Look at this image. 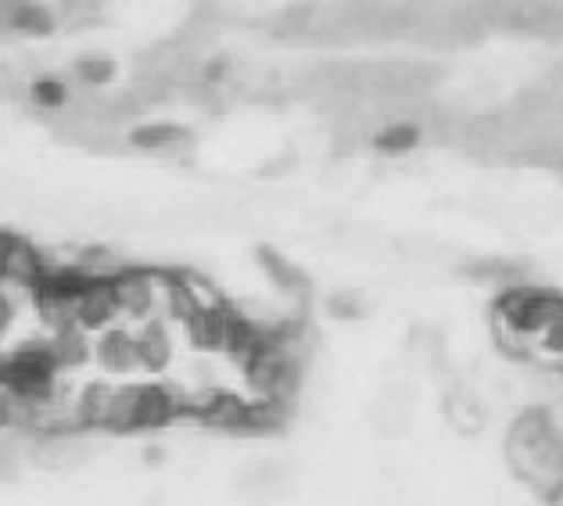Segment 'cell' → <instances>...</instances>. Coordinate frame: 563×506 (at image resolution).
<instances>
[{
  "label": "cell",
  "mask_w": 563,
  "mask_h": 506,
  "mask_svg": "<svg viewBox=\"0 0 563 506\" xmlns=\"http://www.w3.org/2000/svg\"><path fill=\"white\" fill-rule=\"evenodd\" d=\"M506 468L542 503L556 506L563 499V431L556 417L542 406L517 414L503 439Z\"/></svg>",
  "instance_id": "1"
},
{
  "label": "cell",
  "mask_w": 563,
  "mask_h": 506,
  "mask_svg": "<svg viewBox=\"0 0 563 506\" xmlns=\"http://www.w3.org/2000/svg\"><path fill=\"white\" fill-rule=\"evenodd\" d=\"M54 33H62L54 0H0L4 40H51Z\"/></svg>",
  "instance_id": "2"
},
{
  "label": "cell",
  "mask_w": 563,
  "mask_h": 506,
  "mask_svg": "<svg viewBox=\"0 0 563 506\" xmlns=\"http://www.w3.org/2000/svg\"><path fill=\"white\" fill-rule=\"evenodd\" d=\"M93 366L112 381H122L141 371V352H136V327L119 320L93 334Z\"/></svg>",
  "instance_id": "3"
},
{
  "label": "cell",
  "mask_w": 563,
  "mask_h": 506,
  "mask_svg": "<svg viewBox=\"0 0 563 506\" xmlns=\"http://www.w3.org/2000/svg\"><path fill=\"white\" fill-rule=\"evenodd\" d=\"M190 141H195L190 127L169 122V119H151L126 133V144L141 155H176V152H184V147H190Z\"/></svg>",
  "instance_id": "4"
},
{
  "label": "cell",
  "mask_w": 563,
  "mask_h": 506,
  "mask_svg": "<svg viewBox=\"0 0 563 506\" xmlns=\"http://www.w3.org/2000/svg\"><path fill=\"white\" fill-rule=\"evenodd\" d=\"M136 352H141V371L144 374H162L169 371L173 363V334H169V323L155 317V320H144L136 323Z\"/></svg>",
  "instance_id": "5"
},
{
  "label": "cell",
  "mask_w": 563,
  "mask_h": 506,
  "mask_svg": "<svg viewBox=\"0 0 563 506\" xmlns=\"http://www.w3.org/2000/svg\"><path fill=\"white\" fill-rule=\"evenodd\" d=\"M22 98L30 101L36 112L58 116V112H65L68 105H73V79H65L58 73H40V76L30 79V84H25Z\"/></svg>",
  "instance_id": "6"
},
{
  "label": "cell",
  "mask_w": 563,
  "mask_h": 506,
  "mask_svg": "<svg viewBox=\"0 0 563 506\" xmlns=\"http://www.w3.org/2000/svg\"><path fill=\"white\" fill-rule=\"evenodd\" d=\"M73 79L87 90H104L119 79V62L108 51H84L73 62Z\"/></svg>",
  "instance_id": "7"
},
{
  "label": "cell",
  "mask_w": 563,
  "mask_h": 506,
  "mask_svg": "<svg viewBox=\"0 0 563 506\" xmlns=\"http://www.w3.org/2000/svg\"><path fill=\"white\" fill-rule=\"evenodd\" d=\"M54 11L65 33H84L104 19L108 0H54Z\"/></svg>",
  "instance_id": "8"
},
{
  "label": "cell",
  "mask_w": 563,
  "mask_h": 506,
  "mask_svg": "<svg viewBox=\"0 0 563 506\" xmlns=\"http://www.w3.org/2000/svg\"><path fill=\"white\" fill-rule=\"evenodd\" d=\"M25 298L15 287H0V352L11 349L15 341H22V312H25Z\"/></svg>",
  "instance_id": "9"
},
{
  "label": "cell",
  "mask_w": 563,
  "mask_h": 506,
  "mask_svg": "<svg viewBox=\"0 0 563 506\" xmlns=\"http://www.w3.org/2000/svg\"><path fill=\"white\" fill-rule=\"evenodd\" d=\"M420 144V130L413 122H391L374 136V147L380 155H409Z\"/></svg>",
  "instance_id": "10"
},
{
  "label": "cell",
  "mask_w": 563,
  "mask_h": 506,
  "mask_svg": "<svg viewBox=\"0 0 563 506\" xmlns=\"http://www.w3.org/2000/svg\"><path fill=\"white\" fill-rule=\"evenodd\" d=\"M263 266L269 270V277L277 280L284 292H295V287L306 284V277H301V273L291 263H287V258H280L277 252H263Z\"/></svg>",
  "instance_id": "11"
},
{
  "label": "cell",
  "mask_w": 563,
  "mask_h": 506,
  "mask_svg": "<svg viewBox=\"0 0 563 506\" xmlns=\"http://www.w3.org/2000/svg\"><path fill=\"white\" fill-rule=\"evenodd\" d=\"M11 435V395L0 388V439Z\"/></svg>",
  "instance_id": "12"
}]
</instances>
